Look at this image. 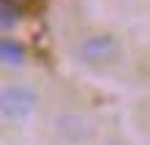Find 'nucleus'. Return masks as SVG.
I'll return each mask as SVG.
<instances>
[{
    "instance_id": "f03ea898",
    "label": "nucleus",
    "mask_w": 150,
    "mask_h": 145,
    "mask_svg": "<svg viewBox=\"0 0 150 145\" xmlns=\"http://www.w3.org/2000/svg\"><path fill=\"white\" fill-rule=\"evenodd\" d=\"M117 39L115 36H93V39H87L82 44V49H79V55H82L85 63H93V66H104V63H109L115 55H117Z\"/></svg>"
},
{
    "instance_id": "f257e3e1",
    "label": "nucleus",
    "mask_w": 150,
    "mask_h": 145,
    "mask_svg": "<svg viewBox=\"0 0 150 145\" xmlns=\"http://www.w3.org/2000/svg\"><path fill=\"white\" fill-rule=\"evenodd\" d=\"M36 110V93L25 85H11L6 90H0V112L11 121H19V118H28Z\"/></svg>"
},
{
    "instance_id": "20e7f679",
    "label": "nucleus",
    "mask_w": 150,
    "mask_h": 145,
    "mask_svg": "<svg viewBox=\"0 0 150 145\" xmlns=\"http://www.w3.org/2000/svg\"><path fill=\"white\" fill-rule=\"evenodd\" d=\"M16 19H19L16 6H14V3H6V0H0V28H14Z\"/></svg>"
},
{
    "instance_id": "423d86ee",
    "label": "nucleus",
    "mask_w": 150,
    "mask_h": 145,
    "mask_svg": "<svg viewBox=\"0 0 150 145\" xmlns=\"http://www.w3.org/2000/svg\"><path fill=\"white\" fill-rule=\"evenodd\" d=\"M6 3H14V6H19V3H25V0H6Z\"/></svg>"
},
{
    "instance_id": "39448f33",
    "label": "nucleus",
    "mask_w": 150,
    "mask_h": 145,
    "mask_svg": "<svg viewBox=\"0 0 150 145\" xmlns=\"http://www.w3.org/2000/svg\"><path fill=\"white\" fill-rule=\"evenodd\" d=\"M104 145H126V142H117V140H112V142H104Z\"/></svg>"
},
{
    "instance_id": "7ed1b4c3",
    "label": "nucleus",
    "mask_w": 150,
    "mask_h": 145,
    "mask_svg": "<svg viewBox=\"0 0 150 145\" xmlns=\"http://www.w3.org/2000/svg\"><path fill=\"white\" fill-rule=\"evenodd\" d=\"M0 63H6V66H22L25 63V47L19 41L3 39L0 41Z\"/></svg>"
}]
</instances>
